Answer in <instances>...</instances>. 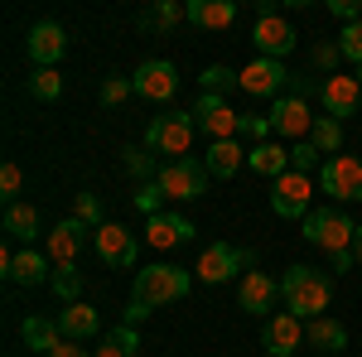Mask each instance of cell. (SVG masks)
<instances>
[{
  "label": "cell",
  "instance_id": "cell-1",
  "mask_svg": "<svg viewBox=\"0 0 362 357\" xmlns=\"http://www.w3.org/2000/svg\"><path fill=\"white\" fill-rule=\"evenodd\" d=\"M280 300L295 319H324V309L334 304V275L319 266H290L280 275Z\"/></svg>",
  "mask_w": 362,
  "mask_h": 357
},
{
  "label": "cell",
  "instance_id": "cell-2",
  "mask_svg": "<svg viewBox=\"0 0 362 357\" xmlns=\"http://www.w3.org/2000/svg\"><path fill=\"white\" fill-rule=\"evenodd\" d=\"M189 290H194V275L184 271V266H169V261H160V266H145V271H136V290H131V300L150 304V309H160V304H179Z\"/></svg>",
  "mask_w": 362,
  "mask_h": 357
},
{
  "label": "cell",
  "instance_id": "cell-3",
  "mask_svg": "<svg viewBox=\"0 0 362 357\" xmlns=\"http://www.w3.org/2000/svg\"><path fill=\"white\" fill-rule=\"evenodd\" d=\"M353 237H358V222L348 218L343 208H314L305 218V242L319 247V251H329V256L353 251Z\"/></svg>",
  "mask_w": 362,
  "mask_h": 357
},
{
  "label": "cell",
  "instance_id": "cell-4",
  "mask_svg": "<svg viewBox=\"0 0 362 357\" xmlns=\"http://www.w3.org/2000/svg\"><path fill=\"white\" fill-rule=\"evenodd\" d=\"M251 44H256V58H285L300 44V34H295V25L280 15L276 5H261L256 25H251Z\"/></svg>",
  "mask_w": 362,
  "mask_h": 357
},
{
  "label": "cell",
  "instance_id": "cell-5",
  "mask_svg": "<svg viewBox=\"0 0 362 357\" xmlns=\"http://www.w3.org/2000/svg\"><path fill=\"white\" fill-rule=\"evenodd\" d=\"M319 189L338 203H362V155H334L319 165Z\"/></svg>",
  "mask_w": 362,
  "mask_h": 357
},
{
  "label": "cell",
  "instance_id": "cell-6",
  "mask_svg": "<svg viewBox=\"0 0 362 357\" xmlns=\"http://www.w3.org/2000/svg\"><path fill=\"white\" fill-rule=\"evenodd\" d=\"M145 145L160 150V155H174V160H189V145H194V116H184V111L155 116V121L145 126Z\"/></svg>",
  "mask_w": 362,
  "mask_h": 357
},
{
  "label": "cell",
  "instance_id": "cell-7",
  "mask_svg": "<svg viewBox=\"0 0 362 357\" xmlns=\"http://www.w3.org/2000/svg\"><path fill=\"white\" fill-rule=\"evenodd\" d=\"M155 184L165 189V198L194 203V198L208 193V169L198 165V160H169V165H160V179Z\"/></svg>",
  "mask_w": 362,
  "mask_h": 357
},
{
  "label": "cell",
  "instance_id": "cell-8",
  "mask_svg": "<svg viewBox=\"0 0 362 357\" xmlns=\"http://www.w3.org/2000/svg\"><path fill=\"white\" fill-rule=\"evenodd\" d=\"M309 198H314V184H309V174H300V169H285L276 184H271V208H276L280 218H309L314 213Z\"/></svg>",
  "mask_w": 362,
  "mask_h": 357
},
{
  "label": "cell",
  "instance_id": "cell-9",
  "mask_svg": "<svg viewBox=\"0 0 362 357\" xmlns=\"http://www.w3.org/2000/svg\"><path fill=\"white\" fill-rule=\"evenodd\" d=\"M256 256L242 247H227V242H213V247H203V256H198V280L203 285H223V280H232V275L242 271V266H251Z\"/></svg>",
  "mask_w": 362,
  "mask_h": 357
},
{
  "label": "cell",
  "instance_id": "cell-10",
  "mask_svg": "<svg viewBox=\"0 0 362 357\" xmlns=\"http://www.w3.org/2000/svg\"><path fill=\"white\" fill-rule=\"evenodd\" d=\"M92 247H97V256H102L107 266H121V271H131V266L140 261L136 232H126L121 222H102V227L92 232Z\"/></svg>",
  "mask_w": 362,
  "mask_h": 357
},
{
  "label": "cell",
  "instance_id": "cell-11",
  "mask_svg": "<svg viewBox=\"0 0 362 357\" xmlns=\"http://www.w3.org/2000/svg\"><path fill=\"white\" fill-rule=\"evenodd\" d=\"M131 83H136V97H145V102H169L179 92V68L165 58H145L131 73Z\"/></svg>",
  "mask_w": 362,
  "mask_h": 357
},
{
  "label": "cell",
  "instance_id": "cell-12",
  "mask_svg": "<svg viewBox=\"0 0 362 357\" xmlns=\"http://www.w3.org/2000/svg\"><path fill=\"white\" fill-rule=\"evenodd\" d=\"M189 116H194L198 131H208L213 140H232V131H242V116L227 107L218 92H203V97L194 102V111H189Z\"/></svg>",
  "mask_w": 362,
  "mask_h": 357
},
{
  "label": "cell",
  "instance_id": "cell-13",
  "mask_svg": "<svg viewBox=\"0 0 362 357\" xmlns=\"http://www.w3.org/2000/svg\"><path fill=\"white\" fill-rule=\"evenodd\" d=\"M266 353L271 357H295L300 353V343H305V319H295L290 309H280V314H266Z\"/></svg>",
  "mask_w": 362,
  "mask_h": 357
},
{
  "label": "cell",
  "instance_id": "cell-14",
  "mask_svg": "<svg viewBox=\"0 0 362 357\" xmlns=\"http://www.w3.org/2000/svg\"><path fill=\"white\" fill-rule=\"evenodd\" d=\"M29 63L34 68H58V58L68 54V29L54 25V20H44V25L29 29Z\"/></svg>",
  "mask_w": 362,
  "mask_h": 357
},
{
  "label": "cell",
  "instance_id": "cell-15",
  "mask_svg": "<svg viewBox=\"0 0 362 357\" xmlns=\"http://www.w3.org/2000/svg\"><path fill=\"white\" fill-rule=\"evenodd\" d=\"M319 102H324V111L334 116V121H343V116H353L362 102V83L358 78H348V73H334V78H324L319 83Z\"/></svg>",
  "mask_w": 362,
  "mask_h": 357
},
{
  "label": "cell",
  "instance_id": "cell-16",
  "mask_svg": "<svg viewBox=\"0 0 362 357\" xmlns=\"http://www.w3.org/2000/svg\"><path fill=\"white\" fill-rule=\"evenodd\" d=\"M271 126H276L280 136H290V140H305L309 131H314L309 102H305V97H276V107H271Z\"/></svg>",
  "mask_w": 362,
  "mask_h": 357
},
{
  "label": "cell",
  "instance_id": "cell-17",
  "mask_svg": "<svg viewBox=\"0 0 362 357\" xmlns=\"http://www.w3.org/2000/svg\"><path fill=\"white\" fill-rule=\"evenodd\" d=\"M276 300H280V280H271L266 271H247V275H242V285H237V309H247V314H266Z\"/></svg>",
  "mask_w": 362,
  "mask_h": 357
},
{
  "label": "cell",
  "instance_id": "cell-18",
  "mask_svg": "<svg viewBox=\"0 0 362 357\" xmlns=\"http://www.w3.org/2000/svg\"><path fill=\"white\" fill-rule=\"evenodd\" d=\"M145 242L155 251H169L179 242H194V222L184 213H160V218H145Z\"/></svg>",
  "mask_w": 362,
  "mask_h": 357
},
{
  "label": "cell",
  "instance_id": "cell-19",
  "mask_svg": "<svg viewBox=\"0 0 362 357\" xmlns=\"http://www.w3.org/2000/svg\"><path fill=\"white\" fill-rule=\"evenodd\" d=\"M285 83H290V73H285L280 58H256L251 68H242V87H247L251 97H276Z\"/></svg>",
  "mask_w": 362,
  "mask_h": 357
},
{
  "label": "cell",
  "instance_id": "cell-20",
  "mask_svg": "<svg viewBox=\"0 0 362 357\" xmlns=\"http://www.w3.org/2000/svg\"><path fill=\"white\" fill-rule=\"evenodd\" d=\"M87 232H92V227H83L78 218L58 222L54 232H49V256H54V266H73V261H78V251L87 247Z\"/></svg>",
  "mask_w": 362,
  "mask_h": 357
},
{
  "label": "cell",
  "instance_id": "cell-21",
  "mask_svg": "<svg viewBox=\"0 0 362 357\" xmlns=\"http://www.w3.org/2000/svg\"><path fill=\"white\" fill-rule=\"evenodd\" d=\"M58 329L68 343H87V338H97L102 333V319H97V309L92 304H63V314H58Z\"/></svg>",
  "mask_w": 362,
  "mask_h": 357
},
{
  "label": "cell",
  "instance_id": "cell-22",
  "mask_svg": "<svg viewBox=\"0 0 362 357\" xmlns=\"http://www.w3.org/2000/svg\"><path fill=\"white\" fill-rule=\"evenodd\" d=\"M305 348H314V353H343L348 348V329L338 324V319H309L305 324Z\"/></svg>",
  "mask_w": 362,
  "mask_h": 357
},
{
  "label": "cell",
  "instance_id": "cell-23",
  "mask_svg": "<svg viewBox=\"0 0 362 357\" xmlns=\"http://www.w3.org/2000/svg\"><path fill=\"white\" fill-rule=\"evenodd\" d=\"M5 280H10V285H44V280H54V271H49V261H44L34 247H25V251H15Z\"/></svg>",
  "mask_w": 362,
  "mask_h": 357
},
{
  "label": "cell",
  "instance_id": "cell-24",
  "mask_svg": "<svg viewBox=\"0 0 362 357\" xmlns=\"http://www.w3.org/2000/svg\"><path fill=\"white\" fill-rule=\"evenodd\" d=\"M242 165H247V150H242L237 140H213V145H208V160H203V169H208L213 179H232Z\"/></svg>",
  "mask_w": 362,
  "mask_h": 357
},
{
  "label": "cell",
  "instance_id": "cell-25",
  "mask_svg": "<svg viewBox=\"0 0 362 357\" xmlns=\"http://www.w3.org/2000/svg\"><path fill=\"white\" fill-rule=\"evenodd\" d=\"M237 20V0H189V25L198 29H227Z\"/></svg>",
  "mask_w": 362,
  "mask_h": 357
},
{
  "label": "cell",
  "instance_id": "cell-26",
  "mask_svg": "<svg viewBox=\"0 0 362 357\" xmlns=\"http://www.w3.org/2000/svg\"><path fill=\"white\" fill-rule=\"evenodd\" d=\"M247 165L256 169L261 179H271V184H276L280 174L290 169V150H280V145H271V140H266V145H251V150H247Z\"/></svg>",
  "mask_w": 362,
  "mask_h": 357
},
{
  "label": "cell",
  "instance_id": "cell-27",
  "mask_svg": "<svg viewBox=\"0 0 362 357\" xmlns=\"http://www.w3.org/2000/svg\"><path fill=\"white\" fill-rule=\"evenodd\" d=\"M5 237H15V242H34L39 237V208L34 203H10L5 208Z\"/></svg>",
  "mask_w": 362,
  "mask_h": 357
},
{
  "label": "cell",
  "instance_id": "cell-28",
  "mask_svg": "<svg viewBox=\"0 0 362 357\" xmlns=\"http://www.w3.org/2000/svg\"><path fill=\"white\" fill-rule=\"evenodd\" d=\"M20 333H25L29 348H34V353H44V357H49L58 343H63V329H58V319H39V314H29Z\"/></svg>",
  "mask_w": 362,
  "mask_h": 357
},
{
  "label": "cell",
  "instance_id": "cell-29",
  "mask_svg": "<svg viewBox=\"0 0 362 357\" xmlns=\"http://www.w3.org/2000/svg\"><path fill=\"white\" fill-rule=\"evenodd\" d=\"M179 20H189V5H179V0H160V5H150V10L140 15V29L165 34V29H174Z\"/></svg>",
  "mask_w": 362,
  "mask_h": 357
},
{
  "label": "cell",
  "instance_id": "cell-30",
  "mask_svg": "<svg viewBox=\"0 0 362 357\" xmlns=\"http://www.w3.org/2000/svg\"><path fill=\"white\" fill-rule=\"evenodd\" d=\"M309 140H314V150L319 155H343V121H334V116H314V131H309Z\"/></svg>",
  "mask_w": 362,
  "mask_h": 357
},
{
  "label": "cell",
  "instance_id": "cell-31",
  "mask_svg": "<svg viewBox=\"0 0 362 357\" xmlns=\"http://www.w3.org/2000/svg\"><path fill=\"white\" fill-rule=\"evenodd\" d=\"M136 348H140V333L131 329V324H121V329L107 333V343H102L92 357H136Z\"/></svg>",
  "mask_w": 362,
  "mask_h": 357
},
{
  "label": "cell",
  "instance_id": "cell-32",
  "mask_svg": "<svg viewBox=\"0 0 362 357\" xmlns=\"http://www.w3.org/2000/svg\"><path fill=\"white\" fill-rule=\"evenodd\" d=\"M203 92H218V97H227L232 87H242V73H232L227 63H213V68H203Z\"/></svg>",
  "mask_w": 362,
  "mask_h": 357
},
{
  "label": "cell",
  "instance_id": "cell-33",
  "mask_svg": "<svg viewBox=\"0 0 362 357\" xmlns=\"http://www.w3.org/2000/svg\"><path fill=\"white\" fill-rule=\"evenodd\" d=\"M29 92H34L39 102H54L58 92H63V73H58V68H34V73H29Z\"/></svg>",
  "mask_w": 362,
  "mask_h": 357
},
{
  "label": "cell",
  "instance_id": "cell-34",
  "mask_svg": "<svg viewBox=\"0 0 362 357\" xmlns=\"http://www.w3.org/2000/svg\"><path fill=\"white\" fill-rule=\"evenodd\" d=\"M49 285H54V295H58L63 304H78V295H83V275L73 271V266H58Z\"/></svg>",
  "mask_w": 362,
  "mask_h": 357
},
{
  "label": "cell",
  "instance_id": "cell-35",
  "mask_svg": "<svg viewBox=\"0 0 362 357\" xmlns=\"http://www.w3.org/2000/svg\"><path fill=\"white\" fill-rule=\"evenodd\" d=\"M338 54L362 68V20H358V25H343V29H338Z\"/></svg>",
  "mask_w": 362,
  "mask_h": 357
},
{
  "label": "cell",
  "instance_id": "cell-36",
  "mask_svg": "<svg viewBox=\"0 0 362 357\" xmlns=\"http://www.w3.org/2000/svg\"><path fill=\"white\" fill-rule=\"evenodd\" d=\"M126 169H131V174H136L140 184H155V179H160V165H155V160H150V155H145V150H136V145H131V150H126Z\"/></svg>",
  "mask_w": 362,
  "mask_h": 357
},
{
  "label": "cell",
  "instance_id": "cell-37",
  "mask_svg": "<svg viewBox=\"0 0 362 357\" xmlns=\"http://www.w3.org/2000/svg\"><path fill=\"white\" fill-rule=\"evenodd\" d=\"M131 92H136V83H131V78H116V73H112V78L102 83V107H121Z\"/></svg>",
  "mask_w": 362,
  "mask_h": 357
},
{
  "label": "cell",
  "instance_id": "cell-38",
  "mask_svg": "<svg viewBox=\"0 0 362 357\" xmlns=\"http://www.w3.org/2000/svg\"><path fill=\"white\" fill-rule=\"evenodd\" d=\"M160 198H165V189H160V184H140L131 203H136L145 218H160Z\"/></svg>",
  "mask_w": 362,
  "mask_h": 357
},
{
  "label": "cell",
  "instance_id": "cell-39",
  "mask_svg": "<svg viewBox=\"0 0 362 357\" xmlns=\"http://www.w3.org/2000/svg\"><path fill=\"white\" fill-rule=\"evenodd\" d=\"M314 165H319V150H314V140H295V150H290V169L309 174Z\"/></svg>",
  "mask_w": 362,
  "mask_h": 357
},
{
  "label": "cell",
  "instance_id": "cell-40",
  "mask_svg": "<svg viewBox=\"0 0 362 357\" xmlns=\"http://www.w3.org/2000/svg\"><path fill=\"white\" fill-rule=\"evenodd\" d=\"M25 189V174H20V165H5L0 169V198H5V208L15 203V193Z\"/></svg>",
  "mask_w": 362,
  "mask_h": 357
},
{
  "label": "cell",
  "instance_id": "cell-41",
  "mask_svg": "<svg viewBox=\"0 0 362 357\" xmlns=\"http://www.w3.org/2000/svg\"><path fill=\"white\" fill-rule=\"evenodd\" d=\"M78 222H83V227H92V232L102 227V208H97V193H78Z\"/></svg>",
  "mask_w": 362,
  "mask_h": 357
},
{
  "label": "cell",
  "instance_id": "cell-42",
  "mask_svg": "<svg viewBox=\"0 0 362 357\" xmlns=\"http://www.w3.org/2000/svg\"><path fill=\"white\" fill-rule=\"evenodd\" d=\"M329 15L343 20V25H358L362 20V0H329Z\"/></svg>",
  "mask_w": 362,
  "mask_h": 357
},
{
  "label": "cell",
  "instance_id": "cell-43",
  "mask_svg": "<svg viewBox=\"0 0 362 357\" xmlns=\"http://www.w3.org/2000/svg\"><path fill=\"white\" fill-rule=\"evenodd\" d=\"M242 131H247L256 145H266V136H271L276 126H271V116H242Z\"/></svg>",
  "mask_w": 362,
  "mask_h": 357
},
{
  "label": "cell",
  "instance_id": "cell-44",
  "mask_svg": "<svg viewBox=\"0 0 362 357\" xmlns=\"http://www.w3.org/2000/svg\"><path fill=\"white\" fill-rule=\"evenodd\" d=\"M140 319H150V304H140V300H131V304H126V324H131V329H136Z\"/></svg>",
  "mask_w": 362,
  "mask_h": 357
},
{
  "label": "cell",
  "instance_id": "cell-45",
  "mask_svg": "<svg viewBox=\"0 0 362 357\" xmlns=\"http://www.w3.org/2000/svg\"><path fill=\"white\" fill-rule=\"evenodd\" d=\"M49 357H92V353H87V348H78V343H68V338H63V343H58V348H54V353H49Z\"/></svg>",
  "mask_w": 362,
  "mask_h": 357
},
{
  "label": "cell",
  "instance_id": "cell-46",
  "mask_svg": "<svg viewBox=\"0 0 362 357\" xmlns=\"http://www.w3.org/2000/svg\"><path fill=\"white\" fill-rule=\"evenodd\" d=\"M329 261H334V271L343 275V271H348V266H353V251H343V256H329Z\"/></svg>",
  "mask_w": 362,
  "mask_h": 357
},
{
  "label": "cell",
  "instance_id": "cell-47",
  "mask_svg": "<svg viewBox=\"0 0 362 357\" xmlns=\"http://www.w3.org/2000/svg\"><path fill=\"white\" fill-rule=\"evenodd\" d=\"M314 58H319V63H334V58H343V54H338L334 44H324V49H319V54H314Z\"/></svg>",
  "mask_w": 362,
  "mask_h": 357
},
{
  "label": "cell",
  "instance_id": "cell-48",
  "mask_svg": "<svg viewBox=\"0 0 362 357\" xmlns=\"http://www.w3.org/2000/svg\"><path fill=\"white\" fill-rule=\"evenodd\" d=\"M353 261L362 266V227H358V237H353Z\"/></svg>",
  "mask_w": 362,
  "mask_h": 357
},
{
  "label": "cell",
  "instance_id": "cell-49",
  "mask_svg": "<svg viewBox=\"0 0 362 357\" xmlns=\"http://www.w3.org/2000/svg\"><path fill=\"white\" fill-rule=\"evenodd\" d=\"M358 83H362V68H358Z\"/></svg>",
  "mask_w": 362,
  "mask_h": 357
}]
</instances>
